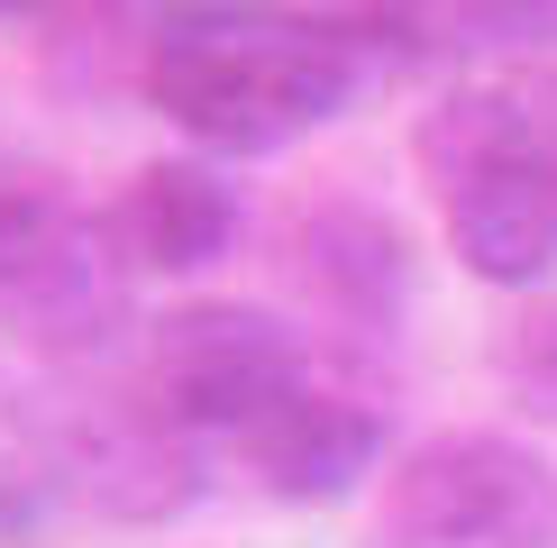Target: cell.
I'll return each mask as SVG.
<instances>
[{"label":"cell","instance_id":"1","mask_svg":"<svg viewBox=\"0 0 557 548\" xmlns=\"http://www.w3.org/2000/svg\"><path fill=\"white\" fill-rule=\"evenodd\" d=\"M375 64L330 28L311 0H183L147 46V110L193 137L201 155H284L293 137L330 128L366 91Z\"/></svg>","mask_w":557,"mask_h":548},{"label":"cell","instance_id":"2","mask_svg":"<svg viewBox=\"0 0 557 548\" xmlns=\"http://www.w3.org/2000/svg\"><path fill=\"white\" fill-rule=\"evenodd\" d=\"M438 211H448V247L475 284L530 292L557 274V147L540 137L521 83H457L448 101L411 137Z\"/></svg>","mask_w":557,"mask_h":548},{"label":"cell","instance_id":"3","mask_svg":"<svg viewBox=\"0 0 557 548\" xmlns=\"http://www.w3.org/2000/svg\"><path fill=\"white\" fill-rule=\"evenodd\" d=\"M375 548H557V466L512 429H438L393 457Z\"/></svg>","mask_w":557,"mask_h":548},{"label":"cell","instance_id":"4","mask_svg":"<svg viewBox=\"0 0 557 548\" xmlns=\"http://www.w3.org/2000/svg\"><path fill=\"white\" fill-rule=\"evenodd\" d=\"M46 494L120 531H156L201 502V439L156 394H83L46 411Z\"/></svg>","mask_w":557,"mask_h":548},{"label":"cell","instance_id":"5","mask_svg":"<svg viewBox=\"0 0 557 548\" xmlns=\"http://www.w3.org/2000/svg\"><path fill=\"white\" fill-rule=\"evenodd\" d=\"M293 384H311V357H301V338L257 302H183V311H165L147 329V394L165 402L193 439L238 448Z\"/></svg>","mask_w":557,"mask_h":548},{"label":"cell","instance_id":"6","mask_svg":"<svg viewBox=\"0 0 557 548\" xmlns=\"http://www.w3.org/2000/svg\"><path fill=\"white\" fill-rule=\"evenodd\" d=\"M238 457L257 475V494H274V502H301V512L311 502H347L384 466V411L366 394H338V384L311 375L247 429Z\"/></svg>","mask_w":557,"mask_h":548},{"label":"cell","instance_id":"7","mask_svg":"<svg viewBox=\"0 0 557 548\" xmlns=\"http://www.w3.org/2000/svg\"><path fill=\"white\" fill-rule=\"evenodd\" d=\"M110 238L137 274H201L238 247L247 201L220 174V155H165V165H137L128 192L110 201Z\"/></svg>","mask_w":557,"mask_h":548},{"label":"cell","instance_id":"8","mask_svg":"<svg viewBox=\"0 0 557 548\" xmlns=\"http://www.w3.org/2000/svg\"><path fill=\"white\" fill-rule=\"evenodd\" d=\"M128 292H137V265L120 257V238H110V220H83L64 228L46 257L10 284V311L28 320V338L46 357H101V348H120V329H128Z\"/></svg>","mask_w":557,"mask_h":548},{"label":"cell","instance_id":"9","mask_svg":"<svg viewBox=\"0 0 557 548\" xmlns=\"http://www.w3.org/2000/svg\"><path fill=\"white\" fill-rule=\"evenodd\" d=\"M293 257H301V284L320 292L330 320H347V329H366V338H393V320L411 302V238L384 211H366V201H320V211H301V228H293Z\"/></svg>","mask_w":557,"mask_h":548},{"label":"cell","instance_id":"10","mask_svg":"<svg viewBox=\"0 0 557 548\" xmlns=\"http://www.w3.org/2000/svg\"><path fill=\"white\" fill-rule=\"evenodd\" d=\"M183 0H55L46 10V46H55V74H74L83 55H128V74H147V46L165 37V18Z\"/></svg>","mask_w":557,"mask_h":548},{"label":"cell","instance_id":"11","mask_svg":"<svg viewBox=\"0 0 557 548\" xmlns=\"http://www.w3.org/2000/svg\"><path fill=\"white\" fill-rule=\"evenodd\" d=\"M557 46V0H438V55H540Z\"/></svg>","mask_w":557,"mask_h":548},{"label":"cell","instance_id":"12","mask_svg":"<svg viewBox=\"0 0 557 548\" xmlns=\"http://www.w3.org/2000/svg\"><path fill=\"white\" fill-rule=\"evenodd\" d=\"M74 228V201L55 192V174H37V165H10L0 155V292L28 274L46 247Z\"/></svg>","mask_w":557,"mask_h":548},{"label":"cell","instance_id":"13","mask_svg":"<svg viewBox=\"0 0 557 548\" xmlns=\"http://www.w3.org/2000/svg\"><path fill=\"white\" fill-rule=\"evenodd\" d=\"M330 28L357 37L366 64H403V55H438V0H311Z\"/></svg>","mask_w":557,"mask_h":548},{"label":"cell","instance_id":"14","mask_svg":"<svg viewBox=\"0 0 557 548\" xmlns=\"http://www.w3.org/2000/svg\"><path fill=\"white\" fill-rule=\"evenodd\" d=\"M494 375H503V394L521 411L557 421V302H530L512 329L494 338Z\"/></svg>","mask_w":557,"mask_h":548},{"label":"cell","instance_id":"15","mask_svg":"<svg viewBox=\"0 0 557 548\" xmlns=\"http://www.w3.org/2000/svg\"><path fill=\"white\" fill-rule=\"evenodd\" d=\"M55 0H0V18H46Z\"/></svg>","mask_w":557,"mask_h":548}]
</instances>
